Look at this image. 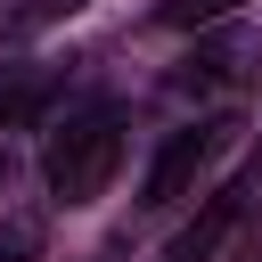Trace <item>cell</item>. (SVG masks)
Segmentation results:
<instances>
[{
	"mask_svg": "<svg viewBox=\"0 0 262 262\" xmlns=\"http://www.w3.org/2000/svg\"><path fill=\"white\" fill-rule=\"evenodd\" d=\"M115 164H123V115L106 98L66 106L49 123V139H41V180H49L57 205H98L106 180H115Z\"/></svg>",
	"mask_w": 262,
	"mask_h": 262,
	"instance_id": "6da1fadb",
	"label": "cell"
},
{
	"mask_svg": "<svg viewBox=\"0 0 262 262\" xmlns=\"http://www.w3.org/2000/svg\"><path fill=\"white\" fill-rule=\"evenodd\" d=\"M229 115H205V123H180L172 139H164V156L147 164V205L164 213V205H180V196H196L205 188V172H213V156L229 147Z\"/></svg>",
	"mask_w": 262,
	"mask_h": 262,
	"instance_id": "7a4b0ae2",
	"label": "cell"
},
{
	"mask_svg": "<svg viewBox=\"0 0 262 262\" xmlns=\"http://www.w3.org/2000/svg\"><path fill=\"white\" fill-rule=\"evenodd\" d=\"M237 213H246V188H221V196L205 205V221H188V229L172 237V262H213V246L237 229Z\"/></svg>",
	"mask_w": 262,
	"mask_h": 262,
	"instance_id": "3957f363",
	"label": "cell"
},
{
	"mask_svg": "<svg viewBox=\"0 0 262 262\" xmlns=\"http://www.w3.org/2000/svg\"><path fill=\"white\" fill-rule=\"evenodd\" d=\"M237 0H156V16L164 25H213V16H229Z\"/></svg>",
	"mask_w": 262,
	"mask_h": 262,
	"instance_id": "277c9868",
	"label": "cell"
}]
</instances>
